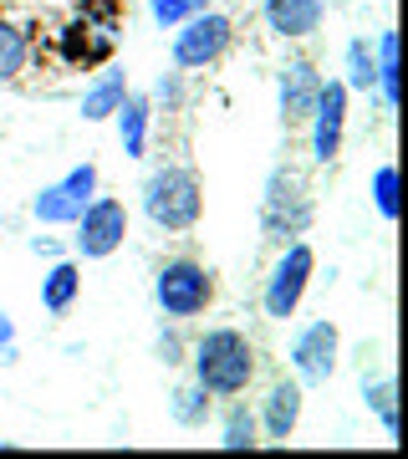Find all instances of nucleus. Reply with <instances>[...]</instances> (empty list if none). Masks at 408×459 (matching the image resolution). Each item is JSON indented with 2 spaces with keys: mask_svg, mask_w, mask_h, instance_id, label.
<instances>
[{
  "mask_svg": "<svg viewBox=\"0 0 408 459\" xmlns=\"http://www.w3.org/2000/svg\"><path fill=\"white\" fill-rule=\"evenodd\" d=\"M184 362L195 368V383L210 398H240L256 383V342L240 327H210Z\"/></svg>",
  "mask_w": 408,
  "mask_h": 459,
  "instance_id": "nucleus-1",
  "label": "nucleus"
},
{
  "mask_svg": "<svg viewBox=\"0 0 408 459\" xmlns=\"http://www.w3.org/2000/svg\"><path fill=\"white\" fill-rule=\"evenodd\" d=\"M143 220L163 235H189L204 220V184L189 164H159L138 189Z\"/></svg>",
  "mask_w": 408,
  "mask_h": 459,
  "instance_id": "nucleus-2",
  "label": "nucleus"
},
{
  "mask_svg": "<svg viewBox=\"0 0 408 459\" xmlns=\"http://www.w3.org/2000/svg\"><path fill=\"white\" fill-rule=\"evenodd\" d=\"M317 220V199H311V184L301 169L281 164L271 169V179H265V195H261V235L265 240H301Z\"/></svg>",
  "mask_w": 408,
  "mask_h": 459,
  "instance_id": "nucleus-3",
  "label": "nucleus"
},
{
  "mask_svg": "<svg viewBox=\"0 0 408 459\" xmlns=\"http://www.w3.org/2000/svg\"><path fill=\"white\" fill-rule=\"evenodd\" d=\"M153 307L169 322H195L214 307V271L195 255H174L153 271Z\"/></svg>",
  "mask_w": 408,
  "mask_h": 459,
  "instance_id": "nucleus-4",
  "label": "nucleus"
},
{
  "mask_svg": "<svg viewBox=\"0 0 408 459\" xmlns=\"http://www.w3.org/2000/svg\"><path fill=\"white\" fill-rule=\"evenodd\" d=\"M235 47V16H225V11H214V5H204L199 16L179 21L174 26V41H169V62H174V72H210V66L225 62V51Z\"/></svg>",
  "mask_w": 408,
  "mask_h": 459,
  "instance_id": "nucleus-5",
  "label": "nucleus"
},
{
  "mask_svg": "<svg viewBox=\"0 0 408 459\" xmlns=\"http://www.w3.org/2000/svg\"><path fill=\"white\" fill-rule=\"evenodd\" d=\"M311 276H317V250H311L307 240H286V246H281V255L271 261V276H265V286H261L265 316H271V322H286V316H296L301 296L311 291Z\"/></svg>",
  "mask_w": 408,
  "mask_h": 459,
  "instance_id": "nucleus-6",
  "label": "nucleus"
},
{
  "mask_svg": "<svg viewBox=\"0 0 408 459\" xmlns=\"http://www.w3.org/2000/svg\"><path fill=\"white\" fill-rule=\"evenodd\" d=\"M286 362H291V377L301 388H326L337 377V362H343V332L332 316H317L307 327H296L291 347H286Z\"/></svg>",
  "mask_w": 408,
  "mask_h": 459,
  "instance_id": "nucleus-7",
  "label": "nucleus"
},
{
  "mask_svg": "<svg viewBox=\"0 0 408 459\" xmlns=\"http://www.w3.org/2000/svg\"><path fill=\"white\" fill-rule=\"evenodd\" d=\"M347 113H352V92H347V82L343 77H322L317 108H311V117H307V153H311V164L317 169L337 164L343 138H347Z\"/></svg>",
  "mask_w": 408,
  "mask_h": 459,
  "instance_id": "nucleus-8",
  "label": "nucleus"
},
{
  "mask_svg": "<svg viewBox=\"0 0 408 459\" xmlns=\"http://www.w3.org/2000/svg\"><path fill=\"white\" fill-rule=\"evenodd\" d=\"M72 246H77L82 261H108V255H117L123 250V240H128V204L117 195H92L87 199V210L72 220Z\"/></svg>",
  "mask_w": 408,
  "mask_h": 459,
  "instance_id": "nucleus-9",
  "label": "nucleus"
},
{
  "mask_svg": "<svg viewBox=\"0 0 408 459\" xmlns=\"http://www.w3.org/2000/svg\"><path fill=\"white\" fill-rule=\"evenodd\" d=\"M98 184H102L98 164H77V169H66L62 179H51V184H41V189H36L31 214L41 220V225H72V220H77V214L87 210V199L98 195Z\"/></svg>",
  "mask_w": 408,
  "mask_h": 459,
  "instance_id": "nucleus-10",
  "label": "nucleus"
},
{
  "mask_svg": "<svg viewBox=\"0 0 408 459\" xmlns=\"http://www.w3.org/2000/svg\"><path fill=\"white\" fill-rule=\"evenodd\" d=\"M317 92H322V72L307 56H286L276 77V108H281V128H307L311 108H317Z\"/></svg>",
  "mask_w": 408,
  "mask_h": 459,
  "instance_id": "nucleus-11",
  "label": "nucleus"
},
{
  "mask_svg": "<svg viewBox=\"0 0 408 459\" xmlns=\"http://www.w3.org/2000/svg\"><path fill=\"white\" fill-rule=\"evenodd\" d=\"M301 409H307V388L296 377H271L265 383V398L256 409V424H261V444H286L301 429Z\"/></svg>",
  "mask_w": 408,
  "mask_h": 459,
  "instance_id": "nucleus-12",
  "label": "nucleus"
},
{
  "mask_svg": "<svg viewBox=\"0 0 408 459\" xmlns=\"http://www.w3.org/2000/svg\"><path fill=\"white\" fill-rule=\"evenodd\" d=\"M261 21L281 41H307V36L322 31L326 0H261Z\"/></svg>",
  "mask_w": 408,
  "mask_h": 459,
  "instance_id": "nucleus-13",
  "label": "nucleus"
},
{
  "mask_svg": "<svg viewBox=\"0 0 408 459\" xmlns=\"http://www.w3.org/2000/svg\"><path fill=\"white\" fill-rule=\"evenodd\" d=\"M133 92L128 66H102L92 82L82 87V123H108L117 113V102Z\"/></svg>",
  "mask_w": 408,
  "mask_h": 459,
  "instance_id": "nucleus-14",
  "label": "nucleus"
},
{
  "mask_svg": "<svg viewBox=\"0 0 408 459\" xmlns=\"http://www.w3.org/2000/svg\"><path fill=\"white\" fill-rule=\"evenodd\" d=\"M153 102H148V92H128V98L117 102V113H113V123H117V143H123V153L128 159H143L148 153V133H153Z\"/></svg>",
  "mask_w": 408,
  "mask_h": 459,
  "instance_id": "nucleus-15",
  "label": "nucleus"
},
{
  "mask_svg": "<svg viewBox=\"0 0 408 459\" xmlns=\"http://www.w3.org/2000/svg\"><path fill=\"white\" fill-rule=\"evenodd\" d=\"M77 296H82V265L77 261H56L47 276H41V307H47L51 316H66L77 307Z\"/></svg>",
  "mask_w": 408,
  "mask_h": 459,
  "instance_id": "nucleus-16",
  "label": "nucleus"
},
{
  "mask_svg": "<svg viewBox=\"0 0 408 459\" xmlns=\"http://www.w3.org/2000/svg\"><path fill=\"white\" fill-rule=\"evenodd\" d=\"M108 51H113V31H102L92 21H72L62 31V56L72 66H87V62H108Z\"/></svg>",
  "mask_w": 408,
  "mask_h": 459,
  "instance_id": "nucleus-17",
  "label": "nucleus"
},
{
  "mask_svg": "<svg viewBox=\"0 0 408 459\" xmlns=\"http://www.w3.org/2000/svg\"><path fill=\"white\" fill-rule=\"evenodd\" d=\"M343 82L347 92H378V56L368 36H352L343 47Z\"/></svg>",
  "mask_w": 408,
  "mask_h": 459,
  "instance_id": "nucleus-18",
  "label": "nucleus"
},
{
  "mask_svg": "<svg viewBox=\"0 0 408 459\" xmlns=\"http://www.w3.org/2000/svg\"><path fill=\"white\" fill-rule=\"evenodd\" d=\"M220 449H230V455H250V449H261V424H256V409L230 403L225 419H220Z\"/></svg>",
  "mask_w": 408,
  "mask_h": 459,
  "instance_id": "nucleus-19",
  "label": "nucleus"
},
{
  "mask_svg": "<svg viewBox=\"0 0 408 459\" xmlns=\"http://www.w3.org/2000/svg\"><path fill=\"white\" fill-rule=\"evenodd\" d=\"M169 413H174V424L179 429H204L210 424V413H214V398L189 377V383H179V388L169 394Z\"/></svg>",
  "mask_w": 408,
  "mask_h": 459,
  "instance_id": "nucleus-20",
  "label": "nucleus"
},
{
  "mask_svg": "<svg viewBox=\"0 0 408 459\" xmlns=\"http://www.w3.org/2000/svg\"><path fill=\"white\" fill-rule=\"evenodd\" d=\"M26 62H31V36H26V26L0 16V87L16 82L21 72H26Z\"/></svg>",
  "mask_w": 408,
  "mask_h": 459,
  "instance_id": "nucleus-21",
  "label": "nucleus"
},
{
  "mask_svg": "<svg viewBox=\"0 0 408 459\" xmlns=\"http://www.w3.org/2000/svg\"><path fill=\"white\" fill-rule=\"evenodd\" d=\"M362 403L378 413V424H383V434L388 439H398V383H393V373H383V377H362Z\"/></svg>",
  "mask_w": 408,
  "mask_h": 459,
  "instance_id": "nucleus-22",
  "label": "nucleus"
},
{
  "mask_svg": "<svg viewBox=\"0 0 408 459\" xmlns=\"http://www.w3.org/2000/svg\"><path fill=\"white\" fill-rule=\"evenodd\" d=\"M373 56H378V92H383V108L398 113V31L378 36Z\"/></svg>",
  "mask_w": 408,
  "mask_h": 459,
  "instance_id": "nucleus-23",
  "label": "nucleus"
},
{
  "mask_svg": "<svg viewBox=\"0 0 408 459\" xmlns=\"http://www.w3.org/2000/svg\"><path fill=\"white\" fill-rule=\"evenodd\" d=\"M373 210L383 214V220H398V169L393 164H378L373 169Z\"/></svg>",
  "mask_w": 408,
  "mask_h": 459,
  "instance_id": "nucleus-24",
  "label": "nucleus"
},
{
  "mask_svg": "<svg viewBox=\"0 0 408 459\" xmlns=\"http://www.w3.org/2000/svg\"><path fill=\"white\" fill-rule=\"evenodd\" d=\"M210 0H148V16H153V26H163V31H174L179 21L199 16Z\"/></svg>",
  "mask_w": 408,
  "mask_h": 459,
  "instance_id": "nucleus-25",
  "label": "nucleus"
},
{
  "mask_svg": "<svg viewBox=\"0 0 408 459\" xmlns=\"http://www.w3.org/2000/svg\"><path fill=\"white\" fill-rule=\"evenodd\" d=\"M148 102H153V113H179L184 108V72H163L159 82H153V92H148Z\"/></svg>",
  "mask_w": 408,
  "mask_h": 459,
  "instance_id": "nucleus-26",
  "label": "nucleus"
},
{
  "mask_svg": "<svg viewBox=\"0 0 408 459\" xmlns=\"http://www.w3.org/2000/svg\"><path fill=\"white\" fill-rule=\"evenodd\" d=\"M82 21H92V26H102V31H113L117 16L128 11V0H77Z\"/></svg>",
  "mask_w": 408,
  "mask_h": 459,
  "instance_id": "nucleus-27",
  "label": "nucleus"
},
{
  "mask_svg": "<svg viewBox=\"0 0 408 459\" xmlns=\"http://www.w3.org/2000/svg\"><path fill=\"white\" fill-rule=\"evenodd\" d=\"M153 352H159L163 368H184V358H189V347H184L179 337V322H169V327L159 332V342H153Z\"/></svg>",
  "mask_w": 408,
  "mask_h": 459,
  "instance_id": "nucleus-28",
  "label": "nucleus"
},
{
  "mask_svg": "<svg viewBox=\"0 0 408 459\" xmlns=\"http://www.w3.org/2000/svg\"><path fill=\"white\" fill-rule=\"evenodd\" d=\"M0 362L11 368V362H21V332H16V316L0 307Z\"/></svg>",
  "mask_w": 408,
  "mask_h": 459,
  "instance_id": "nucleus-29",
  "label": "nucleus"
},
{
  "mask_svg": "<svg viewBox=\"0 0 408 459\" xmlns=\"http://www.w3.org/2000/svg\"><path fill=\"white\" fill-rule=\"evenodd\" d=\"M31 250H36V255H56V240H51V235H36Z\"/></svg>",
  "mask_w": 408,
  "mask_h": 459,
  "instance_id": "nucleus-30",
  "label": "nucleus"
}]
</instances>
